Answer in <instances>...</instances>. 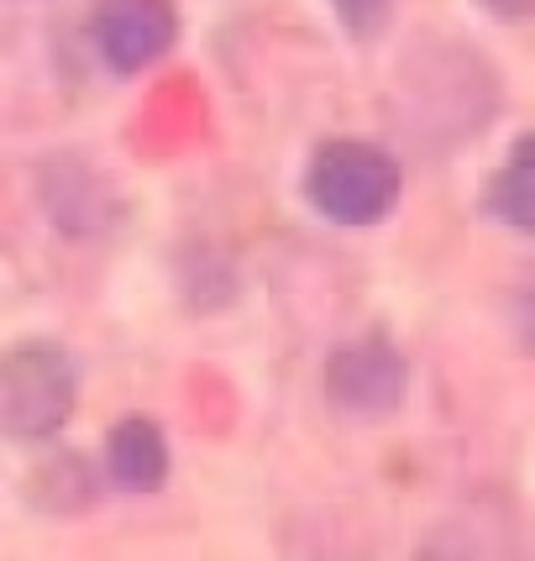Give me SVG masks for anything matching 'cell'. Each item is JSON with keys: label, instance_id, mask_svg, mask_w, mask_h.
Returning a JSON list of instances; mask_svg holds the SVG:
<instances>
[{"label": "cell", "instance_id": "4", "mask_svg": "<svg viewBox=\"0 0 535 561\" xmlns=\"http://www.w3.org/2000/svg\"><path fill=\"white\" fill-rule=\"evenodd\" d=\"M90 43L111 73H143L179 43V11L173 0H100Z\"/></svg>", "mask_w": 535, "mask_h": 561}, {"label": "cell", "instance_id": "8", "mask_svg": "<svg viewBox=\"0 0 535 561\" xmlns=\"http://www.w3.org/2000/svg\"><path fill=\"white\" fill-rule=\"evenodd\" d=\"M493 22H525V16H535V0H478Z\"/></svg>", "mask_w": 535, "mask_h": 561}, {"label": "cell", "instance_id": "1", "mask_svg": "<svg viewBox=\"0 0 535 561\" xmlns=\"http://www.w3.org/2000/svg\"><path fill=\"white\" fill-rule=\"evenodd\" d=\"M405 195V169L394 163L378 142L363 137H331L310 152L305 169V199L310 210L326 216L331 226H378L394 216V205Z\"/></svg>", "mask_w": 535, "mask_h": 561}, {"label": "cell", "instance_id": "5", "mask_svg": "<svg viewBox=\"0 0 535 561\" xmlns=\"http://www.w3.org/2000/svg\"><path fill=\"white\" fill-rule=\"evenodd\" d=\"M169 436L163 425L147 415H126L111 436H105V478L122 493H158L169 483Z\"/></svg>", "mask_w": 535, "mask_h": 561}, {"label": "cell", "instance_id": "3", "mask_svg": "<svg viewBox=\"0 0 535 561\" xmlns=\"http://www.w3.org/2000/svg\"><path fill=\"white\" fill-rule=\"evenodd\" d=\"M326 393L331 404L357 420H389L399 415L405 393H410V363L399 357V346L384 336H363L331 352L326 363Z\"/></svg>", "mask_w": 535, "mask_h": 561}, {"label": "cell", "instance_id": "6", "mask_svg": "<svg viewBox=\"0 0 535 561\" xmlns=\"http://www.w3.org/2000/svg\"><path fill=\"white\" fill-rule=\"evenodd\" d=\"M483 205L493 220H504L520 237H535V131L514 137L504 163L493 169L483 190Z\"/></svg>", "mask_w": 535, "mask_h": 561}, {"label": "cell", "instance_id": "7", "mask_svg": "<svg viewBox=\"0 0 535 561\" xmlns=\"http://www.w3.org/2000/svg\"><path fill=\"white\" fill-rule=\"evenodd\" d=\"M337 11V22L352 32V37H378L384 22H389L394 0H326Z\"/></svg>", "mask_w": 535, "mask_h": 561}, {"label": "cell", "instance_id": "2", "mask_svg": "<svg viewBox=\"0 0 535 561\" xmlns=\"http://www.w3.org/2000/svg\"><path fill=\"white\" fill-rule=\"evenodd\" d=\"M79 404V363L58 342H16L0 352V436L53 440Z\"/></svg>", "mask_w": 535, "mask_h": 561}]
</instances>
